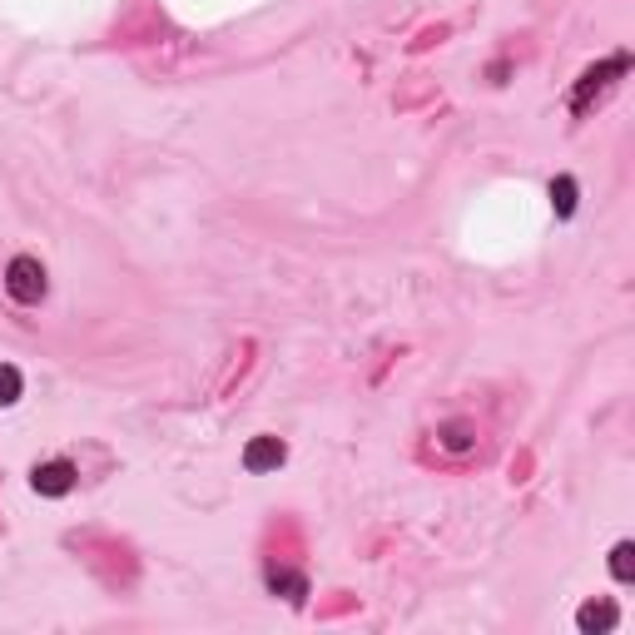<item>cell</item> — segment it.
Masks as SVG:
<instances>
[{
    "label": "cell",
    "instance_id": "1",
    "mask_svg": "<svg viewBox=\"0 0 635 635\" xmlns=\"http://www.w3.org/2000/svg\"><path fill=\"white\" fill-rule=\"evenodd\" d=\"M432 447H437V452H427L432 462H442V467H467V462L487 457V432H482L472 417H447V422L432 432Z\"/></svg>",
    "mask_w": 635,
    "mask_h": 635
},
{
    "label": "cell",
    "instance_id": "2",
    "mask_svg": "<svg viewBox=\"0 0 635 635\" xmlns=\"http://www.w3.org/2000/svg\"><path fill=\"white\" fill-rule=\"evenodd\" d=\"M5 293H10V303H20V308H35V303H45V293H50V273H45V263L30 254H15L5 263Z\"/></svg>",
    "mask_w": 635,
    "mask_h": 635
},
{
    "label": "cell",
    "instance_id": "3",
    "mask_svg": "<svg viewBox=\"0 0 635 635\" xmlns=\"http://www.w3.org/2000/svg\"><path fill=\"white\" fill-rule=\"evenodd\" d=\"M626 70H631V55H611V60L591 65V70L576 80V90H571V115H586V110H591V100H596V95H606V90H611Z\"/></svg>",
    "mask_w": 635,
    "mask_h": 635
},
{
    "label": "cell",
    "instance_id": "4",
    "mask_svg": "<svg viewBox=\"0 0 635 635\" xmlns=\"http://www.w3.org/2000/svg\"><path fill=\"white\" fill-rule=\"evenodd\" d=\"M75 462H65V457H55V462H35V472H30V487H35V497H50V502H60V497H70L75 492Z\"/></svg>",
    "mask_w": 635,
    "mask_h": 635
},
{
    "label": "cell",
    "instance_id": "5",
    "mask_svg": "<svg viewBox=\"0 0 635 635\" xmlns=\"http://www.w3.org/2000/svg\"><path fill=\"white\" fill-rule=\"evenodd\" d=\"M288 462V447L278 442V437H254L249 447H244V472H254V477H263V472H278Z\"/></svg>",
    "mask_w": 635,
    "mask_h": 635
},
{
    "label": "cell",
    "instance_id": "6",
    "mask_svg": "<svg viewBox=\"0 0 635 635\" xmlns=\"http://www.w3.org/2000/svg\"><path fill=\"white\" fill-rule=\"evenodd\" d=\"M616 621H621V606H616V601H586V606L576 611V626L586 635L616 631Z\"/></svg>",
    "mask_w": 635,
    "mask_h": 635
},
{
    "label": "cell",
    "instance_id": "7",
    "mask_svg": "<svg viewBox=\"0 0 635 635\" xmlns=\"http://www.w3.org/2000/svg\"><path fill=\"white\" fill-rule=\"evenodd\" d=\"M576 204H581L576 179H571V174H556V179H551V209H556V219H576Z\"/></svg>",
    "mask_w": 635,
    "mask_h": 635
},
{
    "label": "cell",
    "instance_id": "8",
    "mask_svg": "<svg viewBox=\"0 0 635 635\" xmlns=\"http://www.w3.org/2000/svg\"><path fill=\"white\" fill-rule=\"evenodd\" d=\"M268 591H278V596H288L293 606H303V596H308V581H303L298 571H283V566H268Z\"/></svg>",
    "mask_w": 635,
    "mask_h": 635
},
{
    "label": "cell",
    "instance_id": "9",
    "mask_svg": "<svg viewBox=\"0 0 635 635\" xmlns=\"http://www.w3.org/2000/svg\"><path fill=\"white\" fill-rule=\"evenodd\" d=\"M611 576L616 581H635V541H616L611 546Z\"/></svg>",
    "mask_w": 635,
    "mask_h": 635
},
{
    "label": "cell",
    "instance_id": "10",
    "mask_svg": "<svg viewBox=\"0 0 635 635\" xmlns=\"http://www.w3.org/2000/svg\"><path fill=\"white\" fill-rule=\"evenodd\" d=\"M20 392H25V378H20V368H15V363H0V407L20 402Z\"/></svg>",
    "mask_w": 635,
    "mask_h": 635
}]
</instances>
